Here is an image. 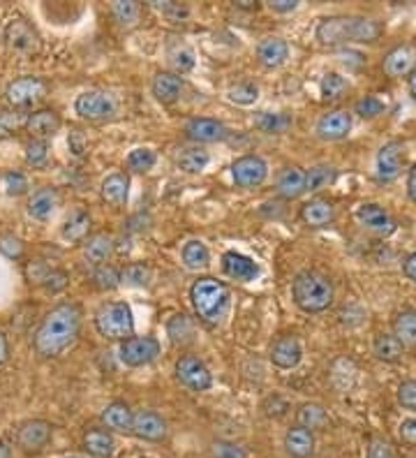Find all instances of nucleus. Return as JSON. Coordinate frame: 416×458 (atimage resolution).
Returning <instances> with one entry per match:
<instances>
[{
  "mask_svg": "<svg viewBox=\"0 0 416 458\" xmlns=\"http://www.w3.org/2000/svg\"><path fill=\"white\" fill-rule=\"evenodd\" d=\"M81 311L74 304L56 305L49 315L42 320V324L35 331L33 347L35 352L45 359H54L61 352L68 350L79 336Z\"/></svg>",
  "mask_w": 416,
  "mask_h": 458,
  "instance_id": "1",
  "label": "nucleus"
},
{
  "mask_svg": "<svg viewBox=\"0 0 416 458\" xmlns=\"http://www.w3.org/2000/svg\"><path fill=\"white\" fill-rule=\"evenodd\" d=\"M382 35V26L366 17H331L320 21L317 40L327 46L345 42H375Z\"/></svg>",
  "mask_w": 416,
  "mask_h": 458,
  "instance_id": "2",
  "label": "nucleus"
},
{
  "mask_svg": "<svg viewBox=\"0 0 416 458\" xmlns=\"http://www.w3.org/2000/svg\"><path fill=\"white\" fill-rule=\"evenodd\" d=\"M190 299L199 320L208 327H213L225 317L227 308H229V287L215 278H199L197 283L192 285Z\"/></svg>",
  "mask_w": 416,
  "mask_h": 458,
  "instance_id": "3",
  "label": "nucleus"
},
{
  "mask_svg": "<svg viewBox=\"0 0 416 458\" xmlns=\"http://www.w3.org/2000/svg\"><path fill=\"white\" fill-rule=\"evenodd\" d=\"M296 305L305 312H321L333 304V285L317 271H301L292 283Z\"/></svg>",
  "mask_w": 416,
  "mask_h": 458,
  "instance_id": "4",
  "label": "nucleus"
},
{
  "mask_svg": "<svg viewBox=\"0 0 416 458\" xmlns=\"http://www.w3.org/2000/svg\"><path fill=\"white\" fill-rule=\"evenodd\" d=\"M96 327L100 331V336L109 340H121L132 336V329H135V320H132V311L129 305L123 301H112V304H104L100 311L96 312Z\"/></svg>",
  "mask_w": 416,
  "mask_h": 458,
  "instance_id": "5",
  "label": "nucleus"
},
{
  "mask_svg": "<svg viewBox=\"0 0 416 458\" xmlns=\"http://www.w3.org/2000/svg\"><path fill=\"white\" fill-rule=\"evenodd\" d=\"M5 45L12 54H17V56H35V54H40L42 49V40L40 33L35 29L33 23L26 21L23 17L10 19L5 26Z\"/></svg>",
  "mask_w": 416,
  "mask_h": 458,
  "instance_id": "6",
  "label": "nucleus"
},
{
  "mask_svg": "<svg viewBox=\"0 0 416 458\" xmlns=\"http://www.w3.org/2000/svg\"><path fill=\"white\" fill-rule=\"evenodd\" d=\"M45 97H46L45 79L33 77V74H26V77H19V79L10 81L5 88V100L10 102L14 109L33 107V104L42 102Z\"/></svg>",
  "mask_w": 416,
  "mask_h": 458,
  "instance_id": "7",
  "label": "nucleus"
},
{
  "mask_svg": "<svg viewBox=\"0 0 416 458\" xmlns=\"http://www.w3.org/2000/svg\"><path fill=\"white\" fill-rule=\"evenodd\" d=\"M160 354V343L151 336H129L121 343V362L129 368L148 366Z\"/></svg>",
  "mask_w": 416,
  "mask_h": 458,
  "instance_id": "8",
  "label": "nucleus"
},
{
  "mask_svg": "<svg viewBox=\"0 0 416 458\" xmlns=\"http://www.w3.org/2000/svg\"><path fill=\"white\" fill-rule=\"evenodd\" d=\"M74 109L86 121H107L116 113V100L109 93L86 91L77 97Z\"/></svg>",
  "mask_w": 416,
  "mask_h": 458,
  "instance_id": "9",
  "label": "nucleus"
},
{
  "mask_svg": "<svg viewBox=\"0 0 416 458\" xmlns=\"http://www.w3.org/2000/svg\"><path fill=\"white\" fill-rule=\"evenodd\" d=\"M176 378L183 387H187L190 391H206L208 387L213 385V378H211V371L206 368V363L197 356H180L179 363H176Z\"/></svg>",
  "mask_w": 416,
  "mask_h": 458,
  "instance_id": "10",
  "label": "nucleus"
},
{
  "mask_svg": "<svg viewBox=\"0 0 416 458\" xmlns=\"http://www.w3.org/2000/svg\"><path fill=\"white\" fill-rule=\"evenodd\" d=\"M51 440V424L45 419H29L17 429V445L26 454H40Z\"/></svg>",
  "mask_w": 416,
  "mask_h": 458,
  "instance_id": "11",
  "label": "nucleus"
},
{
  "mask_svg": "<svg viewBox=\"0 0 416 458\" xmlns=\"http://www.w3.org/2000/svg\"><path fill=\"white\" fill-rule=\"evenodd\" d=\"M266 174H269V167L259 155H243L231 164V176L241 187H254L264 183Z\"/></svg>",
  "mask_w": 416,
  "mask_h": 458,
  "instance_id": "12",
  "label": "nucleus"
},
{
  "mask_svg": "<svg viewBox=\"0 0 416 458\" xmlns=\"http://www.w3.org/2000/svg\"><path fill=\"white\" fill-rule=\"evenodd\" d=\"M356 221L377 237H388L395 232V221L391 218V213L377 204H361L356 209Z\"/></svg>",
  "mask_w": 416,
  "mask_h": 458,
  "instance_id": "13",
  "label": "nucleus"
},
{
  "mask_svg": "<svg viewBox=\"0 0 416 458\" xmlns=\"http://www.w3.org/2000/svg\"><path fill=\"white\" fill-rule=\"evenodd\" d=\"M403 170V144L388 142L377 153V181L391 183L400 176Z\"/></svg>",
  "mask_w": 416,
  "mask_h": 458,
  "instance_id": "14",
  "label": "nucleus"
},
{
  "mask_svg": "<svg viewBox=\"0 0 416 458\" xmlns=\"http://www.w3.org/2000/svg\"><path fill=\"white\" fill-rule=\"evenodd\" d=\"M414 70H416V49L410 45L395 46V49L388 51L387 58H384V72H387L388 77H394V79H398V77H407V74H412Z\"/></svg>",
  "mask_w": 416,
  "mask_h": 458,
  "instance_id": "15",
  "label": "nucleus"
},
{
  "mask_svg": "<svg viewBox=\"0 0 416 458\" xmlns=\"http://www.w3.org/2000/svg\"><path fill=\"white\" fill-rule=\"evenodd\" d=\"M186 135L197 144H213L225 139L227 128L215 119H190L186 123Z\"/></svg>",
  "mask_w": 416,
  "mask_h": 458,
  "instance_id": "16",
  "label": "nucleus"
},
{
  "mask_svg": "<svg viewBox=\"0 0 416 458\" xmlns=\"http://www.w3.org/2000/svg\"><path fill=\"white\" fill-rule=\"evenodd\" d=\"M132 433L141 440L158 442L167 436V424L158 412L153 410H141L135 414V421H132Z\"/></svg>",
  "mask_w": 416,
  "mask_h": 458,
  "instance_id": "17",
  "label": "nucleus"
},
{
  "mask_svg": "<svg viewBox=\"0 0 416 458\" xmlns=\"http://www.w3.org/2000/svg\"><path fill=\"white\" fill-rule=\"evenodd\" d=\"M26 130L30 132L33 139H49V137L56 135L61 130V116H58L54 109H40V112L29 113V119H26V125H23Z\"/></svg>",
  "mask_w": 416,
  "mask_h": 458,
  "instance_id": "18",
  "label": "nucleus"
},
{
  "mask_svg": "<svg viewBox=\"0 0 416 458\" xmlns=\"http://www.w3.org/2000/svg\"><path fill=\"white\" fill-rule=\"evenodd\" d=\"M352 130V116L347 112H329L317 121V135L327 142L343 139Z\"/></svg>",
  "mask_w": 416,
  "mask_h": 458,
  "instance_id": "19",
  "label": "nucleus"
},
{
  "mask_svg": "<svg viewBox=\"0 0 416 458\" xmlns=\"http://www.w3.org/2000/svg\"><path fill=\"white\" fill-rule=\"evenodd\" d=\"M301 354H304L301 343L294 336H280L270 347V362L276 363L278 368H285V371L296 368L298 362H301Z\"/></svg>",
  "mask_w": 416,
  "mask_h": 458,
  "instance_id": "20",
  "label": "nucleus"
},
{
  "mask_svg": "<svg viewBox=\"0 0 416 458\" xmlns=\"http://www.w3.org/2000/svg\"><path fill=\"white\" fill-rule=\"evenodd\" d=\"M285 449L292 458H310L315 454V436L304 426H294L285 436Z\"/></svg>",
  "mask_w": 416,
  "mask_h": 458,
  "instance_id": "21",
  "label": "nucleus"
},
{
  "mask_svg": "<svg viewBox=\"0 0 416 458\" xmlns=\"http://www.w3.org/2000/svg\"><path fill=\"white\" fill-rule=\"evenodd\" d=\"M289 46L282 37H266L259 42L257 46V58L264 68H280L282 62L287 61Z\"/></svg>",
  "mask_w": 416,
  "mask_h": 458,
  "instance_id": "22",
  "label": "nucleus"
},
{
  "mask_svg": "<svg viewBox=\"0 0 416 458\" xmlns=\"http://www.w3.org/2000/svg\"><path fill=\"white\" fill-rule=\"evenodd\" d=\"M132 421H135V414L121 401L109 403L102 412V424L112 430H119V433H128V430L132 433Z\"/></svg>",
  "mask_w": 416,
  "mask_h": 458,
  "instance_id": "23",
  "label": "nucleus"
},
{
  "mask_svg": "<svg viewBox=\"0 0 416 458\" xmlns=\"http://www.w3.org/2000/svg\"><path fill=\"white\" fill-rule=\"evenodd\" d=\"M222 269H225L227 276L237 278V280H253L259 273V266L250 257H245L241 253H234V250L222 257Z\"/></svg>",
  "mask_w": 416,
  "mask_h": 458,
  "instance_id": "24",
  "label": "nucleus"
},
{
  "mask_svg": "<svg viewBox=\"0 0 416 458\" xmlns=\"http://www.w3.org/2000/svg\"><path fill=\"white\" fill-rule=\"evenodd\" d=\"M278 195L285 199H296L308 190L305 187V171L298 170V167H287L282 170L278 176Z\"/></svg>",
  "mask_w": 416,
  "mask_h": 458,
  "instance_id": "25",
  "label": "nucleus"
},
{
  "mask_svg": "<svg viewBox=\"0 0 416 458\" xmlns=\"http://www.w3.org/2000/svg\"><path fill=\"white\" fill-rule=\"evenodd\" d=\"M100 195L109 206H123V204L128 202L129 195V179L125 174L107 176V179L102 181Z\"/></svg>",
  "mask_w": 416,
  "mask_h": 458,
  "instance_id": "26",
  "label": "nucleus"
},
{
  "mask_svg": "<svg viewBox=\"0 0 416 458\" xmlns=\"http://www.w3.org/2000/svg\"><path fill=\"white\" fill-rule=\"evenodd\" d=\"M58 206V193L54 187H40L35 190L29 202V215L35 221H46Z\"/></svg>",
  "mask_w": 416,
  "mask_h": 458,
  "instance_id": "27",
  "label": "nucleus"
},
{
  "mask_svg": "<svg viewBox=\"0 0 416 458\" xmlns=\"http://www.w3.org/2000/svg\"><path fill=\"white\" fill-rule=\"evenodd\" d=\"M153 96L158 97L162 104H174L180 97V91H183V84L176 77L174 72H158L155 79H153Z\"/></svg>",
  "mask_w": 416,
  "mask_h": 458,
  "instance_id": "28",
  "label": "nucleus"
},
{
  "mask_svg": "<svg viewBox=\"0 0 416 458\" xmlns=\"http://www.w3.org/2000/svg\"><path fill=\"white\" fill-rule=\"evenodd\" d=\"M84 447L90 456L96 458H112L113 452H116V440L109 430L93 429L86 433L84 437Z\"/></svg>",
  "mask_w": 416,
  "mask_h": 458,
  "instance_id": "29",
  "label": "nucleus"
},
{
  "mask_svg": "<svg viewBox=\"0 0 416 458\" xmlns=\"http://www.w3.org/2000/svg\"><path fill=\"white\" fill-rule=\"evenodd\" d=\"M112 253H113V238L109 237V234L100 232V234H93V237L86 238L84 254L90 264L102 266L104 262L109 260V257H112Z\"/></svg>",
  "mask_w": 416,
  "mask_h": 458,
  "instance_id": "30",
  "label": "nucleus"
},
{
  "mask_svg": "<svg viewBox=\"0 0 416 458\" xmlns=\"http://www.w3.org/2000/svg\"><path fill=\"white\" fill-rule=\"evenodd\" d=\"M372 354L384 363H398L405 354V346L394 334H377L372 343Z\"/></svg>",
  "mask_w": 416,
  "mask_h": 458,
  "instance_id": "31",
  "label": "nucleus"
},
{
  "mask_svg": "<svg viewBox=\"0 0 416 458\" xmlns=\"http://www.w3.org/2000/svg\"><path fill=\"white\" fill-rule=\"evenodd\" d=\"M333 215H336L333 204L327 202V199H310L301 209V218L310 227H327L333 221Z\"/></svg>",
  "mask_w": 416,
  "mask_h": 458,
  "instance_id": "32",
  "label": "nucleus"
},
{
  "mask_svg": "<svg viewBox=\"0 0 416 458\" xmlns=\"http://www.w3.org/2000/svg\"><path fill=\"white\" fill-rule=\"evenodd\" d=\"M394 336L405 347H416V311L414 308H403L394 317Z\"/></svg>",
  "mask_w": 416,
  "mask_h": 458,
  "instance_id": "33",
  "label": "nucleus"
},
{
  "mask_svg": "<svg viewBox=\"0 0 416 458\" xmlns=\"http://www.w3.org/2000/svg\"><path fill=\"white\" fill-rule=\"evenodd\" d=\"M211 160L208 151H204L202 146H190V148H183L179 155V167L187 174H199Z\"/></svg>",
  "mask_w": 416,
  "mask_h": 458,
  "instance_id": "34",
  "label": "nucleus"
},
{
  "mask_svg": "<svg viewBox=\"0 0 416 458\" xmlns=\"http://www.w3.org/2000/svg\"><path fill=\"white\" fill-rule=\"evenodd\" d=\"M337 171L329 164H317L310 171H305V187H308L310 193H317V190H324V187L331 186L336 181Z\"/></svg>",
  "mask_w": 416,
  "mask_h": 458,
  "instance_id": "35",
  "label": "nucleus"
},
{
  "mask_svg": "<svg viewBox=\"0 0 416 458\" xmlns=\"http://www.w3.org/2000/svg\"><path fill=\"white\" fill-rule=\"evenodd\" d=\"M327 424V410L317 403H305L298 410V426H304L308 430H317Z\"/></svg>",
  "mask_w": 416,
  "mask_h": 458,
  "instance_id": "36",
  "label": "nucleus"
},
{
  "mask_svg": "<svg viewBox=\"0 0 416 458\" xmlns=\"http://www.w3.org/2000/svg\"><path fill=\"white\" fill-rule=\"evenodd\" d=\"M208 262H211V254H208V248L202 244V241H190L183 248V264L192 271H199V269H206Z\"/></svg>",
  "mask_w": 416,
  "mask_h": 458,
  "instance_id": "37",
  "label": "nucleus"
},
{
  "mask_svg": "<svg viewBox=\"0 0 416 458\" xmlns=\"http://www.w3.org/2000/svg\"><path fill=\"white\" fill-rule=\"evenodd\" d=\"M90 232V215L84 211H74L70 215V221L62 227V237L70 238V241H81L86 238V234Z\"/></svg>",
  "mask_w": 416,
  "mask_h": 458,
  "instance_id": "38",
  "label": "nucleus"
},
{
  "mask_svg": "<svg viewBox=\"0 0 416 458\" xmlns=\"http://www.w3.org/2000/svg\"><path fill=\"white\" fill-rule=\"evenodd\" d=\"M195 336V327H192L190 317L187 315H176L171 317V322H169V338L176 346H187Z\"/></svg>",
  "mask_w": 416,
  "mask_h": 458,
  "instance_id": "39",
  "label": "nucleus"
},
{
  "mask_svg": "<svg viewBox=\"0 0 416 458\" xmlns=\"http://www.w3.org/2000/svg\"><path fill=\"white\" fill-rule=\"evenodd\" d=\"M113 19L121 23V26H137L141 17V7L137 3H129V0H116L112 5Z\"/></svg>",
  "mask_w": 416,
  "mask_h": 458,
  "instance_id": "40",
  "label": "nucleus"
},
{
  "mask_svg": "<svg viewBox=\"0 0 416 458\" xmlns=\"http://www.w3.org/2000/svg\"><path fill=\"white\" fill-rule=\"evenodd\" d=\"M347 88H349V84L343 74L329 72L327 77L321 79V97L329 102L337 100V97H343L345 93H347Z\"/></svg>",
  "mask_w": 416,
  "mask_h": 458,
  "instance_id": "41",
  "label": "nucleus"
},
{
  "mask_svg": "<svg viewBox=\"0 0 416 458\" xmlns=\"http://www.w3.org/2000/svg\"><path fill=\"white\" fill-rule=\"evenodd\" d=\"M26 113L17 112V109H0V139H5L7 135L26 125Z\"/></svg>",
  "mask_w": 416,
  "mask_h": 458,
  "instance_id": "42",
  "label": "nucleus"
},
{
  "mask_svg": "<svg viewBox=\"0 0 416 458\" xmlns=\"http://www.w3.org/2000/svg\"><path fill=\"white\" fill-rule=\"evenodd\" d=\"M151 280V271L144 264H129L121 271V283L132 285V287H144Z\"/></svg>",
  "mask_w": 416,
  "mask_h": 458,
  "instance_id": "43",
  "label": "nucleus"
},
{
  "mask_svg": "<svg viewBox=\"0 0 416 458\" xmlns=\"http://www.w3.org/2000/svg\"><path fill=\"white\" fill-rule=\"evenodd\" d=\"M227 96H229L231 102H237V104H253L259 97V88L254 84H250V81H243V84L231 86Z\"/></svg>",
  "mask_w": 416,
  "mask_h": 458,
  "instance_id": "44",
  "label": "nucleus"
},
{
  "mask_svg": "<svg viewBox=\"0 0 416 458\" xmlns=\"http://www.w3.org/2000/svg\"><path fill=\"white\" fill-rule=\"evenodd\" d=\"M93 283L97 285L100 289H113L119 287L121 283V273L109 264L96 266V271H93Z\"/></svg>",
  "mask_w": 416,
  "mask_h": 458,
  "instance_id": "45",
  "label": "nucleus"
},
{
  "mask_svg": "<svg viewBox=\"0 0 416 458\" xmlns=\"http://www.w3.org/2000/svg\"><path fill=\"white\" fill-rule=\"evenodd\" d=\"M257 125L264 132H282L292 125V119L287 113H262L257 119Z\"/></svg>",
  "mask_w": 416,
  "mask_h": 458,
  "instance_id": "46",
  "label": "nucleus"
},
{
  "mask_svg": "<svg viewBox=\"0 0 416 458\" xmlns=\"http://www.w3.org/2000/svg\"><path fill=\"white\" fill-rule=\"evenodd\" d=\"M46 160H49V146H46L45 139H30L26 144V162L30 167H42Z\"/></svg>",
  "mask_w": 416,
  "mask_h": 458,
  "instance_id": "47",
  "label": "nucleus"
},
{
  "mask_svg": "<svg viewBox=\"0 0 416 458\" xmlns=\"http://www.w3.org/2000/svg\"><path fill=\"white\" fill-rule=\"evenodd\" d=\"M155 164V153L151 148H135L128 155V167L132 171H148Z\"/></svg>",
  "mask_w": 416,
  "mask_h": 458,
  "instance_id": "48",
  "label": "nucleus"
},
{
  "mask_svg": "<svg viewBox=\"0 0 416 458\" xmlns=\"http://www.w3.org/2000/svg\"><path fill=\"white\" fill-rule=\"evenodd\" d=\"M384 109H387V104L375 96L361 97V100L354 104V112L359 113L361 119H375V116L384 113Z\"/></svg>",
  "mask_w": 416,
  "mask_h": 458,
  "instance_id": "49",
  "label": "nucleus"
},
{
  "mask_svg": "<svg viewBox=\"0 0 416 458\" xmlns=\"http://www.w3.org/2000/svg\"><path fill=\"white\" fill-rule=\"evenodd\" d=\"M153 7L171 23H180L190 17V10L186 5H180V3H153Z\"/></svg>",
  "mask_w": 416,
  "mask_h": 458,
  "instance_id": "50",
  "label": "nucleus"
},
{
  "mask_svg": "<svg viewBox=\"0 0 416 458\" xmlns=\"http://www.w3.org/2000/svg\"><path fill=\"white\" fill-rule=\"evenodd\" d=\"M169 62H171V68L176 70V72H190L192 68H195V54H192L190 49H186V46H180V49H171V54H169Z\"/></svg>",
  "mask_w": 416,
  "mask_h": 458,
  "instance_id": "51",
  "label": "nucleus"
},
{
  "mask_svg": "<svg viewBox=\"0 0 416 458\" xmlns=\"http://www.w3.org/2000/svg\"><path fill=\"white\" fill-rule=\"evenodd\" d=\"M211 454H213V458H248V454H245L241 445L227 440L215 442L213 447H211Z\"/></svg>",
  "mask_w": 416,
  "mask_h": 458,
  "instance_id": "52",
  "label": "nucleus"
},
{
  "mask_svg": "<svg viewBox=\"0 0 416 458\" xmlns=\"http://www.w3.org/2000/svg\"><path fill=\"white\" fill-rule=\"evenodd\" d=\"M368 458H398L395 456L394 445L387 440V437L375 436L368 445Z\"/></svg>",
  "mask_w": 416,
  "mask_h": 458,
  "instance_id": "53",
  "label": "nucleus"
},
{
  "mask_svg": "<svg viewBox=\"0 0 416 458\" xmlns=\"http://www.w3.org/2000/svg\"><path fill=\"white\" fill-rule=\"evenodd\" d=\"M398 403L405 410L416 412V379H407V382L398 387Z\"/></svg>",
  "mask_w": 416,
  "mask_h": 458,
  "instance_id": "54",
  "label": "nucleus"
},
{
  "mask_svg": "<svg viewBox=\"0 0 416 458\" xmlns=\"http://www.w3.org/2000/svg\"><path fill=\"white\" fill-rule=\"evenodd\" d=\"M5 187H7V195L19 197V195H23L26 190H29V181H26V176L19 174V171H7Z\"/></svg>",
  "mask_w": 416,
  "mask_h": 458,
  "instance_id": "55",
  "label": "nucleus"
},
{
  "mask_svg": "<svg viewBox=\"0 0 416 458\" xmlns=\"http://www.w3.org/2000/svg\"><path fill=\"white\" fill-rule=\"evenodd\" d=\"M0 253L7 257H19L23 253V244L14 234H5V237H0Z\"/></svg>",
  "mask_w": 416,
  "mask_h": 458,
  "instance_id": "56",
  "label": "nucleus"
},
{
  "mask_svg": "<svg viewBox=\"0 0 416 458\" xmlns=\"http://www.w3.org/2000/svg\"><path fill=\"white\" fill-rule=\"evenodd\" d=\"M68 273L58 271V269H51L49 276L45 278V287L49 289V292H61V289L68 285Z\"/></svg>",
  "mask_w": 416,
  "mask_h": 458,
  "instance_id": "57",
  "label": "nucleus"
},
{
  "mask_svg": "<svg viewBox=\"0 0 416 458\" xmlns=\"http://www.w3.org/2000/svg\"><path fill=\"white\" fill-rule=\"evenodd\" d=\"M400 440L410 445V447H416V417L405 419L403 424H400Z\"/></svg>",
  "mask_w": 416,
  "mask_h": 458,
  "instance_id": "58",
  "label": "nucleus"
},
{
  "mask_svg": "<svg viewBox=\"0 0 416 458\" xmlns=\"http://www.w3.org/2000/svg\"><path fill=\"white\" fill-rule=\"evenodd\" d=\"M296 0H273V3H269V7L273 12H294L296 10Z\"/></svg>",
  "mask_w": 416,
  "mask_h": 458,
  "instance_id": "59",
  "label": "nucleus"
},
{
  "mask_svg": "<svg viewBox=\"0 0 416 458\" xmlns=\"http://www.w3.org/2000/svg\"><path fill=\"white\" fill-rule=\"evenodd\" d=\"M403 271H405V276L410 278V280H414L416 283V253H412L410 257L403 262Z\"/></svg>",
  "mask_w": 416,
  "mask_h": 458,
  "instance_id": "60",
  "label": "nucleus"
},
{
  "mask_svg": "<svg viewBox=\"0 0 416 458\" xmlns=\"http://www.w3.org/2000/svg\"><path fill=\"white\" fill-rule=\"evenodd\" d=\"M407 195L416 204V164L410 170V176H407Z\"/></svg>",
  "mask_w": 416,
  "mask_h": 458,
  "instance_id": "61",
  "label": "nucleus"
},
{
  "mask_svg": "<svg viewBox=\"0 0 416 458\" xmlns=\"http://www.w3.org/2000/svg\"><path fill=\"white\" fill-rule=\"evenodd\" d=\"M7 356H10V347H7V338L5 334L0 331V366L7 362Z\"/></svg>",
  "mask_w": 416,
  "mask_h": 458,
  "instance_id": "62",
  "label": "nucleus"
},
{
  "mask_svg": "<svg viewBox=\"0 0 416 458\" xmlns=\"http://www.w3.org/2000/svg\"><path fill=\"white\" fill-rule=\"evenodd\" d=\"M0 458H12V449L3 440H0Z\"/></svg>",
  "mask_w": 416,
  "mask_h": 458,
  "instance_id": "63",
  "label": "nucleus"
},
{
  "mask_svg": "<svg viewBox=\"0 0 416 458\" xmlns=\"http://www.w3.org/2000/svg\"><path fill=\"white\" fill-rule=\"evenodd\" d=\"M410 93H412V97L416 100V70L410 74Z\"/></svg>",
  "mask_w": 416,
  "mask_h": 458,
  "instance_id": "64",
  "label": "nucleus"
}]
</instances>
